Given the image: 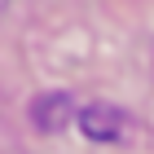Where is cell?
<instances>
[{"instance_id": "cell-1", "label": "cell", "mask_w": 154, "mask_h": 154, "mask_svg": "<svg viewBox=\"0 0 154 154\" xmlns=\"http://www.w3.org/2000/svg\"><path fill=\"white\" fill-rule=\"evenodd\" d=\"M79 128L93 137V141H119L123 128H128V115L119 106H106V101H93L88 110H79Z\"/></svg>"}]
</instances>
